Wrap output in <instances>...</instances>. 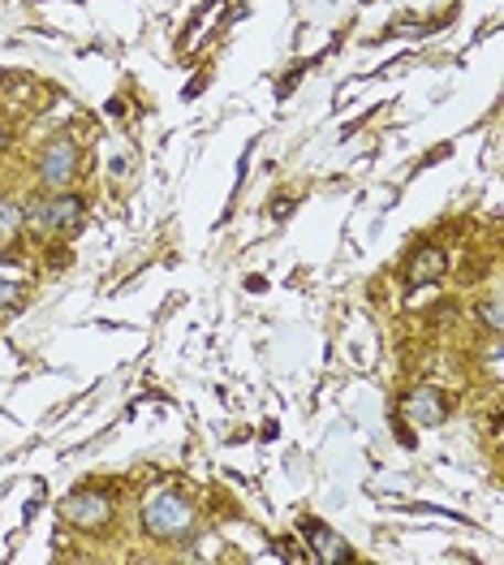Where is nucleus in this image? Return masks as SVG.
Returning a JSON list of instances; mask_svg holds the SVG:
<instances>
[{"instance_id": "f257e3e1", "label": "nucleus", "mask_w": 504, "mask_h": 565, "mask_svg": "<svg viewBox=\"0 0 504 565\" xmlns=\"http://www.w3.org/2000/svg\"><path fill=\"white\" fill-rule=\"evenodd\" d=\"M194 522H199L194 505L173 488H156L142 505V526L151 540H185L194 531Z\"/></svg>"}, {"instance_id": "f03ea898", "label": "nucleus", "mask_w": 504, "mask_h": 565, "mask_svg": "<svg viewBox=\"0 0 504 565\" xmlns=\"http://www.w3.org/2000/svg\"><path fill=\"white\" fill-rule=\"evenodd\" d=\"M83 216H87V203H83L78 194L56 190L52 199H44V203H35V207H31L26 225H31V230H40V234H74V230L83 225Z\"/></svg>"}, {"instance_id": "7ed1b4c3", "label": "nucleus", "mask_w": 504, "mask_h": 565, "mask_svg": "<svg viewBox=\"0 0 504 565\" xmlns=\"http://www.w3.org/2000/svg\"><path fill=\"white\" fill-rule=\"evenodd\" d=\"M61 519L78 531H104L112 522V497L108 492H95V488H83L74 497L61 501Z\"/></svg>"}, {"instance_id": "20e7f679", "label": "nucleus", "mask_w": 504, "mask_h": 565, "mask_svg": "<svg viewBox=\"0 0 504 565\" xmlns=\"http://www.w3.org/2000/svg\"><path fill=\"white\" fill-rule=\"evenodd\" d=\"M74 178H78V147L74 139H52L40 156V182L56 194V190L74 186Z\"/></svg>"}, {"instance_id": "39448f33", "label": "nucleus", "mask_w": 504, "mask_h": 565, "mask_svg": "<svg viewBox=\"0 0 504 565\" xmlns=\"http://www.w3.org/2000/svg\"><path fill=\"white\" fill-rule=\"evenodd\" d=\"M302 535H307V553L323 565H336V562H350V557H354L350 544H345L332 526H323V522H315V519L302 522Z\"/></svg>"}, {"instance_id": "423d86ee", "label": "nucleus", "mask_w": 504, "mask_h": 565, "mask_svg": "<svg viewBox=\"0 0 504 565\" xmlns=\"http://www.w3.org/2000/svg\"><path fill=\"white\" fill-rule=\"evenodd\" d=\"M406 415H410L414 427H440L444 424V415H449V402H444V393L440 388H414L410 397H406Z\"/></svg>"}, {"instance_id": "0eeeda50", "label": "nucleus", "mask_w": 504, "mask_h": 565, "mask_svg": "<svg viewBox=\"0 0 504 565\" xmlns=\"http://www.w3.org/2000/svg\"><path fill=\"white\" fill-rule=\"evenodd\" d=\"M444 268H449L444 250H440V246H422V250H418V255L410 259V289L440 281V277H444Z\"/></svg>"}, {"instance_id": "6e6552de", "label": "nucleus", "mask_w": 504, "mask_h": 565, "mask_svg": "<svg viewBox=\"0 0 504 565\" xmlns=\"http://www.w3.org/2000/svg\"><path fill=\"white\" fill-rule=\"evenodd\" d=\"M22 302V281H0V316H9Z\"/></svg>"}, {"instance_id": "1a4fd4ad", "label": "nucleus", "mask_w": 504, "mask_h": 565, "mask_svg": "<svg viewBox=\"0 0 504 565\" xmlns=\"http://www.w3.org/2000/svg\"><path fill=\"white\" fill-rule=\"evenodd\" d=\"M13 230H18V212H13V207L0 199V237H9Z\"/></svg>"}, {"instance_id": "9d476101", "label": "nucleus", "mask_w": 504, "mask_h": 565, "mask_svg": "<svg viewBox=\"0 0 504 565\" xmlns=\"http://www.w3.org/2000/svg\"><path fill=\"white\" fill-rule=\"evenodd\" d=\"M479 311H483V324H487V329L501 332V302H483Z\"/></svg>"}, {"instance_id": "9b49d317", "label": "nucleus", "mask_w": 504, "mask_h": 565, "mask_svg": "<svg viewBox=\"0 0 504 565\" xmlns=\"http://www.w3.org/2000/svg\"><path fill=\"white\" fill-rule=\"evenodd\" d=\"M4 142H9V139H4V126H0V151H4Z\"/></svg>"}]
</instances>
